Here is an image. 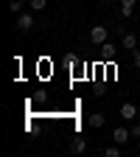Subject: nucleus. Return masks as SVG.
<instances>
[{
  "label": "nucleus",
  "mask_w": 140,
  "mask_h": 157,
  "mask_svg": "<svg viewBox=\"0 0 140 157\" xmlns=\"http://www.w3.org/2000/svg\"><path fill=\"white\" fill-rule=\"evenodd\" d=\"M121 48H126V51H137V36H134V34H123Z\"/></svg>",
  "instance_id": "nucleus-7"
},
{
  "label": "nucleus",
  "mask_w": 140,
  "mask_h": 157,
  "mask_svg": "<svg viewBox=\"0 0 140 157\" xmlns=\"http://www.w3.org/2000/svg\"><path fill=\"white\" fill-rule=\"evenodd\" d=\"M101 53H104L107 62H112V59L118 56V48H115V45H109V42H104V45H101Z\"/></svg>",
  "instance_id": "nucleus-8"
},
{
  "label": "nucleus",
  "mask_w": 140,
  "mask_h": 157,
  "mask_svg": "<svg viewBox=\"0 0 140 157\" xmlns=\"http://www.w3.org/2000/svg\"><path fill=\"white\" fill-rule=\"evenodd\" d=\"M76 62H78V56H76V53H67V56H65V65H67V67H73Z\"/></svg>",
  "instance_id": "nucleus-13"
},
{
  "label": "nucleus",
  "mask_w": 140,
  "mask_h": 157,
  "mask_svg": "<svg viewBox=\"0 0 140 157\" xmlns=\"http://www.w3.org/2000/svg\"><path fill=\"white\" fill-rule=\"evenodd\" d=\"M28 6H31V11H45L48 0H28Z\"/></svg>",
  "instance_id": "nucleus-10"
},
{
  "label": "nucleus",
  "mask_w": 140,
  "mask_h": 157,
  "mask_svg": "<svg viewBox=\"0 0 140 157\" xmlns=\"http://www.w3.org/2000/svg\"><path fill=\"white\" fill-rule=\"evenodd\" d=\"M129 137H132V132H129L126 126H118V129L112 132V140H115L118 146H123V143H129Z\"/></svg>",
  "instance_id": "nucleus-2"
},
{
  "label": "nucleus",
  "mask_w": 140,
  "mask_h": 157,
  "mask_svg": "<svg viewBox=\"0 0 140 157\" xmlns=\"http://www.w3.org/2000/svg\"><path fill=\"white\" fill-rule=\"evenodd\" d=\"M104 124H107V115H104V112H93V115H90V126H93V129H101Z\"/></svg>",
  "instance_id": "nucleus-6"
},
{
  "label": "nucleus",
  "mask_w": 140,
  "mask_h": 157,
  "mask_svg": "<svg viewBox=\"0 0 140 157\" xmlns=\"http://www.w3.org/2000/svg\"><path fill=\"white\" fill-rule=\"evenodd\" d=\"M121 118L123 121H134L137 118V107L134 104H121Z\"/></svg>",
  "instance_id": "nucleus-4"
},
{
  "label": "nucleus",
  "mask_w": 140,
  "mask_h": 157,
  "mask_svg": "<svg viewBox=\"0 0 140 157\" xmlns=\"http://www.w3.org/2000/svg\"><path fill=\"white\" fill-rule=\"evenodd\" d=\"M104 157H121V146H118V143L115 146H107L104 149Z\"/></svg>",
  "instance_id": "nucleus-12"
},
{
  "label": "nucleus",
  "mask_w": 140,
  "mask_h": 157,
  "mask_svg": "<svg viewBox=\"0 0 140 157\" xmlns=\"http://www.w3.org/2000/svg\"><path fill=\"white\" fill-rule=\"evenodd\" d=\"M134 67L140 70V51H134Z\"/></svg>",
  "instance_id": "nucleus-15"
},
{
  "label": "nucleus",
  "mask_w": 140,
  "mask_h": 157,
  "mask_svg": "<svg viewBox=\"0 0 140 157\" xmlns=\"http://www.w3.org/2000/svg\"><path fill=\"white\" fill-rule=\"evenodd\" d=\"M134 3H137V0H121V14H123V17H132Z\"/></svg>",
  "instance_id": "nucleus-9"
},
{
  "label": "nucleus",
  "mask_w": 140,
  "mask_h": 157,
  "mask_svg": "<svg viewBox=\"0 0 140 157\" xmlns=\"http://www.w3.org/2000/svg\"><path fill=\"white\" fill-rule=\"evenodd\" d=\"M90 42H93V45H104V42H107V25H93Z\"/></svg>",
  "instance_id": "nucleus-1"
},
{
  "label": "nucleus",
  "mask_w": 140,
  "mask_h": 157,
  "mask_svg": "<svg viewBox=\"0 0 140 157\" xmlns=\"http://www.w3.org/2000/svg\"><path fill=\"white\" fill-rule=\"evenodd\" d=\"M129 132H132V137H140V121H137V124H134V126H132Z\"/></svg>",
  "instance_id": "nucleus-14"
},
{
  "label": "nucleus",
  "mask_w": 140,
  "mask_h": 157,
  "mask_svg": "<svg viewBox=\"0 0 140 157\" xmlns=\"http://www.w3.org/2000/svg\"><path fill=\"white\" fill-rule=\"evenodd\" d=\"M104 3H112V0H104Z\"/></svg>",
  "instance_id": "nucleus-17"
},
{
  "label": "nucleus",
  "mask_w": 140,
  "mask_h": 157,
  "mask_svg": "<svg viewBox=\"0 0 140 157\" xmlns=\"http://www.w3.org/2000/svg\"><path fill=\"white\" fill-rule=\"evenodd\" d=\"M23 0H9V11H14V14H23Z\"/></svg>",
  "instance_id": "nucleus-11"
},
{
  "label": "nucleus",
  "mask_w": 140,
  "mask_h": 157,
  "mask_svg": "<svg viewBox=\"0 0 140 157\" xmlns=\"http://www.w3.org/2000/svg\"><path fill=\"white\" fill-rule=\"evenodd\" d=\"M17 28L20 31H31L34 28V14H20L17 17Z\"/></svg>",
  "instance_id": "nucleus-3"
},
{
  "label": "nucleus",
  "mask_w": 140,
  "mask_h": 157,
  "mask_svg": "<svg viewBox=\"0 0 140 157\" xmlns=\"http://www.w3.org/2000/svg\"><path fill=\"white\" fill-rule=\"evenodd\" d=\"M70 151L73 154H84L87 151V140H84V137H73V140H70Z\"/></svg>",
  "instance_id": "nucleus-5"
},
{
  "label": "nucleus",
  "mask_w": 140,
  "mask_h": 157,
  "mask_svg": "<svg viewBox=\"0 0 140 157\" xmlns=\"http://www.w3.org/2000/svg\"><path fill=\"white\" fill-rule=\"evenodd\" d=\"M137 151H140V137H137Z\"/></svg>",
  "instance_id": "nucleus-16"
}]
</instances>
